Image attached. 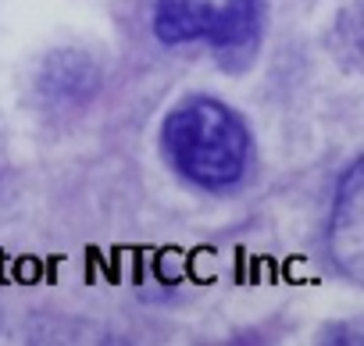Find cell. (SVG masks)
Instances as JSON below:
<instances>
[{
  "instance_id": "1",
  "label": "cell",
  "mask_w": 364,
  "mask_h": 346,
  "mask_svg": "<svg viewBox=\"0 0 364 346\" xmlns=\"http://www.w3.org/2000/svg\"><path fill=\"white\" fill-rule=\"evenodd\" d=\"M161 143L182 175L211 190L232 186L250 157V136L243 121L225 104L208 97L178 104L161 129Z\"/></svg>"
},
{
  "instance_id": "3",
  "label": "cell",
  "mask_w": 364,
  "mask_h": 346,
  "mask_svg": "<svg viewBox=\"0 0 364 346\" xmlns=\"http://www.w3.org/2000/svg\"><path fill=\"white\" fill-rule=\"evenodd\" d=\"M332 257L343 264L346 275H360L364 261V229H360V164L350 168V175L343 183L336 218H332Z\"/></svg>"
},
{
  "instance_id": "2",
  "label": "cell",
  "mask_w": 364,
  "mask_h": 346,
  "mask_svg": "<svg viewBox=\"0 0 364 346\" xmlns=\"http://www.w3.org/2000/svg\"><path fill=\"white\" fill-rule=\"evenodd\" d=\"M254 0H157V36L164 43L215 40L232 43L247 33Z\"/></svg>"
}]
</instances>
